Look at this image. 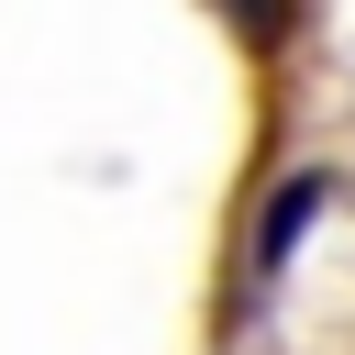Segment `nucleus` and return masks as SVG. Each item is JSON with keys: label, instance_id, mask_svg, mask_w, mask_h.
Listing matches in <instances>:
<instances>
[{"label": "nucleus", "instance_id": "1", "mask_svg": "<svg viewBox=\"0 0 355 355\" xmlns=\"http://www.w3.org/2000/svg\"><path fill=\"white\" fill-rule=\"evenodd\" d=\"M322 200H333V178H322V166H300V178L277 189V211L255 222V266H288V244H300V233L322 222Z\"/></svg>", "mask_w": 355, "mask_h": 355}]
</instances>
